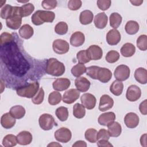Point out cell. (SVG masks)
I'll list each match as a JSON object with an SVG mask.
<instances>
[{"label": "cell", "instance_id": "1", "mask_svg": "<svg viewBox=\"0 0 147 147\" xmlns=\"http://www.w3.org/2000/svg\"><path fill=\"white\" fill-rule=\"evenodd\" d=\"M19 41L15 33L13 40L1 45L2 76L7 86L15 89L28 84V80L36 81L45 72V63L30 57Z\"/></svg>", "mask_w": 147, "mask_h": 147}, {"label": "cell", "instance_id": "2", "mask_svg": "<svg viewBox=\"0 0 147 147\" xmlns=\"http://www.w3.org/2000/svg\"><path fill=\"white\" fill-rule=\"evenodd\" d=\"M45 72L53 76H60L64 74V64L55 58H49L45 61Z\"/></svg>", "mask_w": 147, "mask_h": 147}, {"label": "cell", "instance_id": "3", "mask_svg": "<svg viewBox=\"0 0 147 147\" xmlns=\"http://www.w3.org/2000/svg\"><path fill=\"white\" fill-rule=\"evenodd\" d=\"M55 18L54 12L47 10H37L33 14L31 20L35 25H40L44 22H52Z\"/></svg>", "mask_w": 147, "mask_h": 147}, {"label": "cell", "instance_id": "4", "mask_svg": "<svg viewBox=\"0 0 147 147\" xmlns=\"http://www.w3.org/2000/svg\"><path fill=\"white\" fill-rule=\"evenodd\" d=\"M40 84L37 81L30 82L28 84L17 88V94L21 97L32 98L39 90Z\"/></svg>", "mask_w": 147, "mask_h": 147}, {"label": "cell", "instance_id": "5", "mask_svg": "<svg viewBox=\"0 0 147 147\" xmlns=\"http://www.w3.org/2000/svg\"><path fill=\"white\" fill-rule=\"evenodd\" d=\"M22 18L21 7L13 6L11 15L6 20V26L13 30H17L19 28H20L22 23Z\"/></svg>", "mask_w": 147, "mask_h": 147}, {"label": "cell", "instance_id": "6", "mask_svg": "<svg viewBox=\"0 0 147 147\" xmlns=\"http://www.w3.org/2000/svg\"><path fill=\"white\" fill-rule=\"evenodd\" d=\"M40 127L44 130H49L56 125V122L52 115L45 113L40 115L38 119Z\"/></svg>", "mask_w": 147, "mask_h": 147}, {"label": "cell", "instance_id": "7", "mask_svg": "<svg viewBox=\"0 0 147 147\" xmlns=\"http://www.w3.org/2000/svg\"><path fill=\"white\" fill-rule=\"evenodd\" d=\"M130 74L129 67L126 65L121 64L117 67L114 71V75L117 80L122 82L127 80L130 76Z\"/></svg>", "mask_w": 147, "mask_h": 147}, {"label": "cell", "instance_id": "8", "mask_svg": "<svg viewBox=\"0 0 147 147\" xmlns=\"http://www.w3.org/2000/svg\"><path fill=\"white\" fill-rule=\"evenodd\" d=\"M55 138L57 141L62 143H67L69 142L72 137L71 130L64 127H62L57 129L54 134Z\"/></svg>", "mask_w": 147, "mask_h": 147}, {"label": "cell", "instance_id": "9", "mask_svg": "<svg viewBox=\"0 0 147 147\" xmlns=\"http://www.w3.org/2000/svg\"><path fill=\"white\" fill-rule=\"evenodd\" d=\"M53 51L59 55H63L67 53L69 49V45L67 41L63 39H56L54 40L52 44Z\"/></svg>", "mask_w": 147, "mask_h": 147}, {"label": "cell", "instance_id": "10", "mask_svg": "<svg viewBox=\"0 0 147 147\" xmlns=\"http://www.w3.org/2000/svg\"><path fill=\"white\" fill-rule=\"evenodd\" d=\"M141 95V90L136 85L130 86L126 91V97L130 102H135L140 99Z\"/></svg>", "mask_w": 147, "mask_h": 147}, {"label": "cell", "instance_id": "11", "mask_svg": "<svg viewBox=\"0 0 147 147\" xmlns=\"http://www.w3.org/2000/svg\"><path fill=\"white\" fill-rule=\"evenodd\" d=\"M86 51L90 60H98L102 57L103 51L102 48L98 45H92L88 48Z\"/></svg>", "mask_w": 147, "mask_h": 147}, {"label": "cell", "instance_id": "12", "mask_svg": "<svg viewBox=\"0 0 147 147\" xmlns=\"http://www.w3.org/2000/svg\"><path fill=\"white\" fill-rule=\"evenodd\" d=\"M80 91L75 88H71L64 92L62 98L64 103L72 104L80 96Z\"/></svg>", "mask_w": 147, "mask_h": 147}, {"label": "cell", "instance_id": "13", "mask_svg": "<svg viewBox=\"0 0 147 147\" xmlns=\"http://www.w3.org/2000/svg\"><path fill=\"white\" fill-rule=\"evenodd\" d=\"M82 105L88 110L93 109L95 105L96 99L95 96L90 93H84L80 97Z\"/></svg>", "mask_w": 147, "mask_h": 147}, {"label": "cell", "instance_id": "14", "mask_svg": "<svg viewBox=\"0 0 147 147\" xmlns=\"http://www.w3.org/2000/svg\"><path fill=\"white\" fill-rule=\"evenodd\" d=\"M114 105V100L109 95L104 94L100 98L99 110L100 111H106L110 110Z\"/></svg>", "mask_w": 147, "mask_h": 147}, {"label": "cell", "instance_id": "15", "mask_svg": "<svg viewBox=\"0 0 147 147\" xmlns=\"http://www.w3.org/2000/svg\"><path fill=\"white\" fill-rule=\"evenodd\" d=\"M139 117L134 113H129L126 114L124 118V122L126 127L130 129L136 127L139 124Z\"/></svg>", "mask_w": 147, "mask_h": 147}, {"label": "cell", "instance_id": "16", "mask_svg": "<svg viewBox=\"0 0 147 147\" xmlns=\"http://www.w3.org/2000/svg\"><path fill=\"white\" fill-rule=\"evenodd\" d=\"M121 36L119 32L117 29H111L106 34V41L110 45H115L121 41Z\"/></svg>", "mask_w": 147, "mask_h": 147}, {"label": "cell", "instance_id": "17", "mask_svg": "<svg viewBox=\"0 0 147 147\" xmlns=\"http://www.w3.org/2000/svg\"><path fill=\"white\" fill-rule=\"evenodd\" d=\"M71 85L70 80L67 78H61L56 79L52 84L53 88L56 91H62L69 88Z\"/></svg>", "mask_w": 147, "mask_h": 147}, {"label": "cell", "instance_id": "18", "mask_svg": "<svg viewBox=\"0 0 147 147\" xmlns=\"http://www.w3.org/2000/svg\"><path fill=\"white\" fill-rule=\"evenodd\" d=\"M75 85L76 89L80 92L87 91L90 87V82L85 77H78L75 80Z\"/></svg>", "mask_w": 147, "mask_h": 147}, {"label": "cell", "instance_id": "19", "mask_svg": "<svg viewBox=\"0 0 147 147\" xmlns=\"http://www.w3.org/2000/svg\"><path fill=\"white\" fill-rule=\"evenodd\" d=\"M16 121L10 113L3 114L1 118V124L3 127L6 129L12 128L16 124Z\"/></svg>", "mask_w": 147, "mask_h": 147}, {"label": "cell", "instance_id": "20", "mask_svg": "<svg viewBox=\"0 0 147 147\" xmlns=\"http://www.w3.org/2000/svg\"><path fill=\"white\" fill-rule=\"evenodd\" d=\"M108 17L104 13H99L97 14L94 19V23L96 28L98 29L105 28L107 24Z\"/></svg>", "mask_w": 147, "mask_h": 147}, {"label": "cell", "instance_id": "21", "mask_svg": "<svg viewBox=\"0 0 147 147\" xmlns=\"http://www.w3.org/2000/svg\"><path fill=\"white\" fill-rule=\"evenodd\" d=\"M85 41L84 34L81 32H74L70 37V44L75 47L82 45Z\"/></svg>", "mask_w": 147, "mask_h": 147}, {"label": "cell", "instance_id": "22", "mask_svg": "<svg viewBox=\"0 0 147 147\" xmlns=\"http://www.w3.org/2000/svg\"><path fill=\"white\" fill-rule=\"evenodd\" d=\"M112 77L111 71L104 67H100L97 74V79L103 83H107Z\"/></svg>", "mask_w": 147, "mask_h": 147}, {"label": "cell", "instance_id": "23", "mask_svg": "<svg viewBox=\"0 0 147 147\" xmlns=\"http://www.w3.org/2000/svg\"><path fill=\"white\" fill-rule=\"evenodd\" d=\"M115 114L113 112H106L102 114L98 117V123L100 125L107 126L109 124L114 121L115 119Z\"/></svg>", "mask_w": 147, "mask_h": 147}, {"label": "cell", "instance_id": "24", "mask_svg": "<svg viewBox=\"0 0 147 147\" xmlns=\"http://www.w3.org/2000/svg\"><path fill=\"white\" fill-rule=\"evenodd\" d=\"M18 143L21 145H27L30 144L33 140L32 134L28 131H22L20 132L17 136Z\"/></svg>", "mask_w": 147, "mask_h": 147}, {"label": "cell", "instance_id": "25", "mask_svg": "<svg viewBox=\"0 0 147 147\" xmlns=\"http://www.w3.org/2000/svg\"><path fill=\"white\" fill-rule=\"evenodd\" d=\"M108 132L110 137H118L119 136L122 132L121 125L117 122H112L107 126Z\"/></svg>", "mask_w": 147, "mask_h": 147}, {"label": "cell", "instance_id": "26", "mask_svg": "<svg viewBox=\"0 0 147 147\" xmlns=\"http://www.w3.org/2000/svg\"><path fill=\"white\" fill-rule=\"evenodd\" d=\"M134 78L137 82L142 84L147 83V71L142 67L138 68L134 72Z\"/></svg>", "mask_w": 147, "mask_h": 147}, {"label": "cell", "instance_id": "27", "mask_svg": "<svg viewBox=\"0 0 147 147\" xmlns=\"http://www.w3.org/2000/svg\"><path fill=\"white\" fill-rule=\"evenodd\" d=\"M20 36L24 39H29L34 34L33 28L29 24H24L19 29Z\"/></svg>", "mask_w": 147, "mask_h": 147}, {"label": "cell", "instance_id": "28", "mask_svg": "<svg viewBox=\"0 0 147 147\" xmlns=\"http://www.w3.org/2000/svg\"><path fill=\"white\" fill-rule=\"evenodd\" d=\"M94 18L92 12L89 10H85L82 11L79 16L80 22L82 25H88L91 24Z\"/></svg>", "mask_w": 147, "mask_h": 147}, {"label": "cell", "instance_id": "29", "mask_svg": "<svg viewBox=\"0 0 147 147\" xmlns=\"http://www.w3.org/2000/svg\"><path fill=\"white\" fill-rule=\"evenodd\" d=\"M9 113L15 119H21L25 115V109L21 105H16L11 107Z\"/></svg>", "mask_w": 147, "mask_h": 147}, {"label": "cell", "instance_id": "30", "mask_svg": "<svg viewBox=\"0 0 147 147\" xmlns=\"http://www.w3.org/2000/svg\"><path fill=\"white\" fill-rule=\"evenodd\" d=\"M135 52L136 47L133 44L130 42L125 43L121 48V55L126 57L132 56L135 53Z\"/></svg>", "mask_w": 147, "mask_h": 147}, {"label": "cell", "instance_id": "31", "mask_svg": "<svg viewBox=\"0 0 147 147\" xmlns=\"http://www.w3.org/2000/svg\"><path fill=\"white\" fill-rule=\"evenodd\" d=\"M140 26L138 22L133 20L127 21L125 26L126 32L130 35L136 34L138 32Z\"/></svg>", "mask_w": 147, "mask_h": 147}, {"label": "cell", "instance_id": "32", "mask_svg": "<svg viewBox=\"0 0 147 147\" xmlns=\"http://www.w3.org/2000/svg\"><path fill=\"white\" fill-rule=\"evenodd\" d=\"M123 90V84L121 81L114 80L110 87V92L115 96H119L122 94Z\"/></svg>", "mask_w": 147, "mask_h": 147}, {"label": "cell", "instance_id": "33", "mask_svg": "<svg viewBox=\"0 0 147 147\" xmlns=\"http://www.w3.org/2000/svg\"><path fill=\"white\" fill-rule=\"evenodd\" d=\"M122 18L121 16L118 13H113L110 16V25L113 28V29H117L122 22Z\"/></svg>", "mask_w": 147, "mask_h": 147}, {"label": "cell", "instance_id": "34", "mask_svg": "<svg viewBox=\"0 0 147 147\" xmlns=\"http://www.w3.org/2000/svg\"><path fill=\"white\" fill-rule=\"evenodd\" d=\"M73 115L76 118H83L86 115V110L84 106L79 103H75L73 106Z\"/></svg>", "mask_w": 147, "mask_h": 147}, {"label": "cell", "instance_id": "35", "mask_svg": "<svg viewBox=\"0 0 147 147\" xmlns=\"http://www.w3.org/2000/svg\"><path fill=\"white\" fill-rule=\"evenodd\" d=\"M18 143L17 136L13 134L5 136L2 140V145L5 147H12L16 146Z\"/></svg>", "mask_w": 147, "mask_h": 147}, {"label": "cell", "instance_id": "36", "mask_svg": "<svg viewBox=\"0 0 147 147\" xmlns=\"http://www.w3.org/2000/svg\"><path fill=\"white\" fill-rule=\"evenodd\" d=\"M86 68H87L84 64L78 63L72 67L71 71L74 76L78 78L86 72Z\"/></svg>", "mask_w": 147, "mask_h": 147}, {"label": "cell", "instance_id": "37", "mask_svg": "<svg viewBox=\"0 0 147 147\" xmlns=\"http://www.w3.org/2000/svg\"><path fill=\"white\" fill-rule=\"evenodd\" d=\"M55 114L60 121H65L68 118V109L64 106L59 107L56 110Z\"/></svg>", "mask_w": 147, "mask_h": 147}, {"label": "cell", "instance_id": "38", "mask_svg": "<svg viewBox=\"0 0 147 147\" xmlns=\"http://www.w3.org/2000/svg\"><path fill=\"white\" fill-rule=\"evenodd\" d=\"M97 133L98 131L96 130L93 128H90L85 131V138L91 143H95L98 141Z\"/></svg>", "mask_w": 147, "mask_h": 147}, {"label": "cell", "instance_id": "39", "mask_svg": "<svg viewBox=\"0 0 147 147\" xmlns=\"http://www.w3.org/2000/svg\"><path fill=\"white\" fill-rule=\"evenodd\" d=\"M61 94L59 92L53 91L48 96V103L51 105H56L61 102Z\"/></svg>", "mask_w": 147, "mask_h": 147}, {"label": "cell", "instance_id": "40", "mask_svg": "<svg viewBox=\"0 0 147 147\" xmlns=\"http://www.w3.org/2000/svg\"><path fill=\"white\" fill-rule=\"evenodd\" d=\"M136 44L140 50L146 51L147 49V36L146 34L140 35L137 39Z\"/></svg>", "mask_w": 147, "mask_h": 147}, {"label": "cell", "instance_id": "41", "mask_svg": "<svg viewBox=\"0 0 147 147\" xmlns=\"http://www.w3.org/2000/svg\"><path fill=\"white\" fill-rule=\"evenodd\" d=\"M68 30V25L66 22L61 21L58 22L55 27V32L59 35L65 34Z\"/></svg>", "mask_w": 147, "mask_h": 147}, {"label": "cell", "instance_id": "42", "mask_svg": "<svg viewBox=\"0 0 147 147\" xmlns=\"http://www.w3.org/2000/svg\"><path fill=\"white\" fill-rule=\"evenodd\" d=\"M34 10V5L31 3L24 4L21 6V11L22 17L30 16Z\"/></svg>", "mask_w": 147, "mask_h": 147}, {"label": "cell", "instance_id": "43", "mask_svg": "<svg viewBox=\"0 0 147 147\" xmlns=\"http://www.w3.org/2000/svg\"><path fill=\"white\" fill-rule=\"evenodd\" d=\"M13 6L8 4L5 5L1 9V12H0L1 17L2 19L7 20L11 15L13 12Z\"/></svg>", "mask_w": 147, "mask_h": 147}, {"label": "cell", "instance_id": "44", "mask_svg": "<svg viewBox=\"0 0 147 147\" xmlns=\"http://www.w3.org/2000/svg\"><path fill=\"white\" fill-rule=\"evenodd\" d=\"M106 60L109 63L117 62L119 59V53L114 50L110 51L106 55Z\"/></svg>", "mask_w": 147, "mask_h": 147}, {"label": "cell", "instance_id": "45", "mask_svg": "<svg viewBox=\"0 0 147 147\" xmlns=\"http://www.w3.org/2000/svg\"><path fill=\"white\" fill-rule=\"evenodd\" d=\"M44 98V91L40 87L36 94L32 98V102L35 105H40L42 103Z\"/></svg>", "mask_w": 147, "mask_h": 147}, {"label": "cell", "instance_id": "46", "mask_svg": "<svg viewBox=\"0 0 147 147\" xmlns=\"http://www.w3.org/2000/svg\"><path fill=\"white\" fill-rule=\"evenodd\" d=\"M76 58L79 63L85 64L88 63L90 61L87 56L86 50H82L79 51L76 54Z\"/></svg>", "mask_w": 147, "mask_h": 147}, {"label": "cell", "instance_id": "47", "mask_svg": "<svg viewBox=\"0 0 147 147\" xmlns=\"http://www.w3.org/2000/svg\"><path fill=\"white\" fill-rule=\"evenodd\" d=\"M99 68V67L95 65L88 67L86 68V73L87 75L90 76L91 78L93 79H97V74Z\"/></svg>", "mask_w": 147, "mask_h": 147}, {"label": "cell", "instance_id": "48", "mask_svg": "<svg viewBox=\"0 0 147 147\" xmlns=\"http://www.w3.org/2000/svg\"><path fill=\"white\" fill-rule=\"evenodd\" d=\"M14 38V36H13V34H10L7 32H3L1 34L0 36V44L2 45L6 43L9 42L13 40Z\"/></svg>", "mask_w": 147, "mask_h": 147}, {"label": "cell", "instance_id": "49", "mask_svg": "<svg viewBox=\"0 0 147 147\" xmlns=\"http://www.w3.org/2000/svg\"><path fill=\"white\" fill-rule=\"evenodd\" d=\"M57 2L56 0H44L42 1L41 6L46 10H51L56 7Z\"/></svg>", "mask_w": 147, "mask_h": 147}, {"label": "cell", "instance_id": "50", "mask_svg": "<svg viewBox=\"0 0 147 147\" xmlns=\"http://www.w3.org/2000/svg\"><path fill=\"white\" fill-rule=\"evenodd\" d=\"M82 2L80 0H70L68 2V7L71 10H77L82 6Z\"/></svg>", "mask_w": 147, "mask_h": 147}, {"label": "cell", "instance_id": "51", "mask_svg": "<svg viewBox=\"0 0 147 147\" xmlns=\"http://www.w3.org/2000/svg\"><path fill=\"white\" fill-rule=\"evenodd\" d=\"M111 1L110 0H98L97 1V6L99 9L105 11L111 6Z\"/></svg>", "mask_w": 147, "mask_h": 147}, {"label": "cell", "instance_id": "52", "mask_svg": "<svg viewBox=\"0 0 147 147\" xmlns=\"http://www.w3.org/2000/svg\"><path fill=\"white\" fill-rule=\"evenodd\" d=\"M110 136L109 134V132L107 130L105 129H101L99 130V131L97 133V139L98 140H109Z\"/></svg>", "mask_w": 147, "mask_h": 147}, {"label": "cell", "instance_id": "53", "mask_svg": "<svg viewBox=\"0 0 147 147\" xmlns=\"http://www.w3.org/2000/svg\"><path fill=\"white\" fill-rule=\"evenodd\" d=\"M147 100L145 99L143 102H142L139 106V110L140 113L142 115H146L147 114V108H146V105H147Z\"/></svg>", "mask_w": 147, "mask_h": 147}, {"label": "cell", "instance_id": "54", "mask_svg": "<svg viewBox=\"0 0 147 147\" xmlns=\"http://www.w3.org/2000/svg\"><path fill=\"white\" fill-rule=\"evenodd\" d=\"M97 145L99 147H107V146H113V145L109 142L108 140H98L97 142Z\"/></svg>", "mask_w": 147, "mask_h": 147}, {"label": "cell", "instance_id": "55", "mask_svg": "<svg viewBox=\"0 0 147 147\" xmlns=\"http://www.w3.org/2000/svg\"><path fill=\"white\" fill-rule=\"evenodd\" d=\"M72 146H83V147H86L87 146V144L85 141H82V140H79V141H77L75 142V144H74L72 145Z\"/></svg>", "mask_w": 147, "mask_h": 147}, {"label": "cell", "instance_id": "56", "mask_svg": "<svg viewBox=\"0 0 147 147\" xmlns=\"http://www.w3.org/2000/svg\"><path fill=\"white\" fill-rule=\"evenodd\" d=\"M140 143L141 146H146V134H144L141 136L140 138Z\"/></svg>", "mask_w": 147, "mask_h": 147}, {"label": "cell", "instance_id": "57", "mask_svg": "<svg viewBox=\"0 0 147 147\" xmlns=\"http://www.w3.org/2000/svg\"><path fill=\"white\" fill-rule=\"evenodd\" d=\"M130 2L133 4V5L134 6H140L142 3H143V1H130Z\"/></svg>", "mask_w": 147, "mask_h": 147}, {"label": "cell", "instance_id": "58", "mask_svg": "<svg viewBox=\"0 0 147 147\" xmlns=\"http://www.w3.org/2000/svg\"><path fill=\"white\" fill-rule=\"evenodd\" d=\"M61 146V145L59 144H57L56 142H52L51 144H49L48 145V146Z\"/></svg>", "mask_w": 147, "mask_h": 147}]
</instances>
